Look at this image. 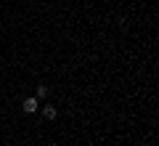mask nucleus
Masks as SVG:
<instances>
[{
  "label": "nucleus",
  "mask_w": 159,
  "mask_h": 146,
  "mask_svg": "<svg viewBox=\"0 0 159 146\" xmlns=\"http://www.w3.org/2000/svg\"><path fill=\"white\" fill-rule=\"evenodd\" d=\"M43 117H45V120H56L58 117V109L48 104V106H43Z\"/></svg>",
  "instance_id": "f03ea898"
},
{
  "label": "nucleus",
  "mask_w": 159,
  "mask_h": 146,
  "mask_svg": "<svg viewBox=\"0 0 159 146\" xmlns=\"http://www.w3.org/2000/svg\"><path fill=\"white\" fill-rule=\"evenodd\" d=\"M21 109L27 114H34L40 109V98H34V96H29V98H24V104H21Z\"/></svg>",
  "instance_id": "f257e3e1"
},
{
  "label": "nucleus",
  "mask_w": 159,
  "mask_h": 146,
  "mask_svg": "<svg viewBox=\"0 0 159 146\" xmlns=\"http://www.w3.org/2000/svg\"><path fill=\"white\" fill-rule=\"evenodd\" d=\"M48 93H51V90H48V85H37V96H34V98H45Z\"/></svg>",
  "instance_id": "7ed1b4c3"
}]
</instances>
